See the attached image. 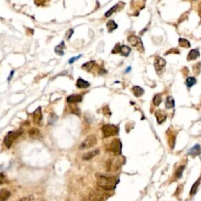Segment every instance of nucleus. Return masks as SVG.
I'll return each instance as SVG.
<instances>
[{
	"label": "nucleus",
	"instance_id": "obj_1",
	"mask_svg": "<svg viewBox=\"0 0 201 201\" xmlns=\"http://www.w3.org/2000/svg\"><path fill=\"white\" fill-rule=\"evenodd\" d=\"M97 186L105 190H112L115 188L117 184L116 177H106L98 176L97 179Z\"/></svg>",
	"mask_w": 201,
	"mask_h": 201
},
{
	"label": "nucleus",
	"instance_id": "obj_2",
	"mask_svg": "<svg viewBox=\"0 0 201 201\" xmlns=\"http://www.w3.org/2000/svg\"><path fill=\"white\" fill-rule=\"evenodd\" d=\"M22 133H23L22 130H17V131L9 132L4 138V144H5L6 146L7 147L8 149H10L13 141H15L19 136H21Z\"/></svg>",
	"mask_w": 201,
	"mask_h": 201
},
{
	"label": "nucleus",
	"instance_id": "obj_3",
	"mask_svg": "<svg viewBox=\"0 0 201 201\" xmlns=\"http://www.w3.org/2000/svg\"><path fill=\"white\" fill-rule=\"evenodd\" d=\"M102 130L104 138H108V137L116 135L119 132V128L116 126L112 125V124L104 125L102 127Z\"/></svg>",
	"mask_w": 201,
	"mask_h": 201
},
{
	"label": "nucleus",
	"instance_id": "obj_4",
	"mask_svg": "<svg viewBox=\"0 0 201 201\" xmlns=\"http://www.w3.org/2000/svg\"><path fill=\"white\" fill-rule=\"evenodd\" d=\"M96 144H97V138H96L95 136L91 134V135L88 136V137L83 141V143H82L81 145H80V146H79V149H90V148L94 147Z\"/></svg>",
	"mask_w": 201,
	"mask_h": 201
},
{
	"label": "nucleus",
	"instance_id": "obj_5",
	"mask_svg": "<svg viewBox=\"0 0 201 201\" xmlns=\"http://www.w3.org/2000/svg\"><path fill=\"white\" fill-rule=\"evenodd\" d=\"M127 40L132 47H135L136 49H138L140 51L143 50V44L139 37L135 36V35H131L128 37Z\"/></svg>",
	"mask_w": 201,
	"mask_h": 201
},
{
	"label": "nucleus",
	"instance_id": "obj_6",
	"mask_svg": "<svg viewBox=\"0 0 201 201\" xmlns=\"http://www.w3.org/2000/svg\"><path fill=\"white\" fill-rule=\"evenodd\" d=\"M109 149L112 152H114L116 155L121 154V151H122V143L120 140L115 139L112 141V143L110 144Z\"/></svg>",
	"mask_w": 201,
	"mask_h": 201
},
{
	"label": "nucleus",
	"instance_id": "obj_7",
	"mask_svg": "<svg viewBox=\"0 0 201 201\" xmlns=\"http://www.w3.org/2000/svg\"><path fill=\"white\" fill-rule=\"evenodd\" d=\"M166 65V61L163 58H160V57H156L154 61V67L156 68V71L157 72H159V71L161 72L162 69Z\"/></svg>",
	"mask_w": 201,
	"mask_h": 201
},
{
	"label": "nucleus",
	"instance_id": "obj_8",
	"mask_svg": "<svg viewBox=\"0 0 201 201\" xmlns=\"http://www.w3.org/2000/svg\"><path fill=\"white\" fill-rule=\"evenodd\" d=\"M90 201H104V198L98 191H91L89 195Z\"/></svg>",
	"mask_w": 201,
	"mask_h": 201
},
{
	"label": "nucleus",
	"instance_id": "obj_9",
	"mask_svg": "<svg viewBox=\"0 0 201 201\" xmlns=\"http://www.w3.org/2000/svg\"><path fill=\"white\" fill-rule=\"evenodd\" d=\"M42 119V111L41 108L39 107L34 112H33V120L35 123H40Z\"/></svg>",
	"mask_w": 201,
	"mask_h": 201
},
{
	"label": "nucleus",
	"instance_id": "obj_10",
	"mask_svg": "<svg viewBox=\"0 0 201 201\" xmlns=\"http://www.w3.org/2000/svg\"><path fill=\"white\" fill-rule=\"evenodd\" d=\"M82 96L79 95V94H72L67 97V102L69 104H75V103H78L82 101Z\"/></svg>",
	"mask_w": 201,
	"mask_h": 201
},
{
	"label": "nucleus",
	"instance_id": "obj_11",
	"mask_svg": "<svg viewBox=\"0 0 201 201\" xmlns=\"http://www.w3.org/2000/svg\"><path fill=\"white\" fill-rule=\"evenodd\" d=\"M155 115H156L158 123H162L167 119V114L163 111H161V110H157Z\"/></svg>",
	"mask_w": 201,
	"mask_h": 201
},
{
	"label": "nucleus",
	"instance_id": "obj_12",
	"mask_svg": "<svg viewBox=\"0 0 201 201\" xmlns=\"http://www.w3.org/2000/svg\"><path fill=\"white\" fill-rule=\"evenodd\" d=\"M99 149H95V150H93V151L88 152H86L83 156V159L84 160H90L92 158H94V156H96L97 155L99 154Z\"/></svg>",
	"mask_w": 201,
	"mask_h": 201
},
{
	"label": "nucleus",
	"instance_id": "obj_13",
	"mask_svg": "<svg viewBox=\"0 0 201 201\" xmlns=\"http://www.w3.org/2000/svg\"><path fill=\"white\" fill-rule=\"evenodd\" d=\"M76 86L78 88H80V89H86L87 87L90 86V83L86 80H84L83 79L79 78L77 79V82H76Z\"/></svg>",
	"mask_w": 201,
	"mask_h": 201
},
{
	"label": "nucleus",
	"instance_id": "obj_14",
	"mask_svg": "<svg viewBox=\"0 0 201 201\" xmlns=\"http://www.w3.org/2000/svg\"><path fill=\"white\" fill-rule=\"evenodd\" d=\"M201 152V147L200 145L196 144L195 145L192 149H190V150L188 151V154L193 156H196L197 155H199Z\"/></svg>",
	"mask_w": 201,
	"mask_h": 201
},
{
	"label": "nucleus",
	"instance_id": "obj_15",
	"mask_svg": "<svg viewBox=\"0 0 201 201\" xmlns=\"http://www.w3.org/2000/svg\"><path fill=\"white\" fill-rule=\"evenodd\" d=\"M10 192L6 190L5 188L1 189L0 190V201H5L10 196Z\"/></svg>",
	"mask_w": 201,
	"mask_h": 201
},
{
	"label": "nucleus",
	"instance_id": "obj_16",
	"mask_svg": "<svg viewBox=\"0 0 201 201\" xmlns=\"http://www.w3.org/2000/svg\"><path fill=\"white\" fill-rule=\"evenodd\" d=\"M64 49H65V42L62 41L60 44L55 47V53L59 56H62V55H64Z\"/></svg>",
	"mask_w": 201,
	"mask_h": 201
},
{
	"label": "nucleus",
	"instance_id": "obj_17",
	"mask_svg": "<svg viewBox=\"0 0 201 201\" xmlns=\"http://www.w3.org/2000/svg\"><path fill=\"white\" fill-rule=\"evenodd\" d=\"M132 91H133L134 96L137 97H141V95H143V94H144V90L138 86H134L133 89H132Z\"/></svg>",
	"mask_w": 201,
	"mask_h": 201
},
{
	"label": "nucleus",
	"instance_id": "obj_18",
	"mask_svg": "<svg viewBox=\"0 0 201 201\" xmlns=\"http://www.w3.org/2000/svg\"><path fill=\"white\" fill-rule=\"evenodd\" d=\"M200 57V52L197 50H190V52L188 53V60H195L197 58Z\"/></svg>",
	"mask_w": 201,
	"mask_h": 201
},
{
	"label": "nucleus",
	"instance_id": "obj_19",
	"mask_svg": "<svg viewBox=\"0 0 201 201\" xmlns=\"http://www.w3.org/2000/svg\"><path fill=\"white\" fill-rule=\"evenodd\" d=\"M120 53H121L124 56V57H127L129 54L131 53V48L126 45H123V46H120Z\"/></svg>",
	"mask_w": 201,
	"mask_h": 201
},
{
	"label": "nucleus",
	"instance_id": "obj_20",
	"mask_svg": "<svg viewBox=\"0 0 201 201\" xmlns=\"http://www.w3.org/2000/svg\"><path fill=\"white\" fill-rule=\"evenodd\" d=\"M166 108L167 109H170V108H173L175 107V100L172 97H167V100H166Z\"/></svg>",
	"mask_w": 201,
	"mask_h": 201
},
{
	"label": "nucleus",
	"instance_id": "obj_21",
	"mask_svg": "<svg viewBox=\"0 0 201 201\" xmlns=\"http://www.w3.org/2000/svg\"><path fill=\"white\" fill-rule=\"evenodd\" d=\"M178 43L181 47H184V48H189L190 47V42H188L187 39H183V38H180L178 39Z\"/></svg>",
	"mask_w": 201,
	"mask_h": 201
},
{
	"label": "nucleus",
	"instance_id": "obj_22",
	"mask_svg": "<svg viewBox=\"0 0 201 201\" xmlns=\"http://www.w3.org/2000/svg\"><path fill=\"white\" fill-rule=\"evenodd\" d=\"M107 28L108 29L109 32H112V31H114L115 29H117V24L115 23L114 21H109L107 23Z\"/></svg>",
	"mask_w": 201,
	"mask_h": 201
},
{
	"label": "nucleus",
	"instance_id": "obj_23",
	"mask_svg": "<svg viewBox=\"0 0 201 201\" xmlns=\"http://www.w3.org/2000/svg\"><path fill=\"white\" fill-rule=\"evenodd\" d=\"M200 179H199L198 181H196V182L194 183L193 186V187H192L190 190V196H194L196 193L197 188H198V186L200 185Z\"/></svg>",
	"mask_w": 201,
	"mask_h": 201
},
{
	"label": "nucleus",
	"instance_id": "obj_24",
	"mask_svg": "<svg viewBox=\"0 0 201 201\" xmlns=\"http://www.w3.org/2000/svg\"><path fill=\"white\" fill-rule=\"evenodd\" d=\"M186 85H187V86L191 87V86H193V85H195V84L196 83V79L194 78V77H188V78H187V79H186Z\"/></svg>",
	"mask_w": 201,
	"mask_h": 201
},
{
	"label": "nucleus",
	"instance_id": "obj_25",
	"mask_svg": "<svg viewBox=\"0 0 201 201\" xmlns=\"http://www.w3.org/2000/svg\"><path fill=\"white\" fill-rule=\"evenodd\" d=\"M162 102V97H161V95L160 94H156L153 97V104L156 106H158L159 105V104Z\"/></svg>",
	"mask_w": 201,
	"mask_h": 201
},
{
	"label": "nucleus",
	"instance_id": "obj_26",
	"mask_svg": "<svg viewBox=\"0 0 201 201\" xmlns=\"http://www.w3.org/2000/svg\"><path fill=\"white\" fill-rule=\"evenodd\" d=\"M29 135H30V137H31V138H35V137H37V136L39 135V131L37 128L34 127V128H31V129L29 130Z\"/></svg>",
	"mask_w": 201,
	"mask_h": 201
},
{
	"label": "nucleus",
	"instance_id": "obj_27",
	"mask_svg": "<svg viewBox=\"0 0 201 201\" xmlns=\"http://www.w3.org/2000/svg\"><path fill=\"white\" fill-rule=\"evenodd\" d=\"M94 64H95L94 61H90V62H87V63H86V64H84L82 66V68L86 71H90L92 68H93V66L94 65Z\"/></svg>",
	"mask_w": 201,
	"mask_h": 201
},
{
	"label": "nucleus",
	"instance_id": "obj_28",
	"mask_svg": "<svg viewBox=\"0 0 201 201\" xmlns=\"http://www.w3.org/2000/svg\"><path fill=\"white\" fill-rule=\"evenodd\" d=\"M184 169H185V167H184V166H181V167L178 168V170L176 171L175 178H177V179H178V178H180L181 177H182L183 171H184Z\"/></svg>",
	"mask_w": 201,
	"mask_h": 201
},
{
	"label": "nucleus",
	"instance_id": "obj_29",
	"mask_svg": "<svg viewBox=\"0 0 201 201\" xmlns=\"http://www.w3.org/2000/svg\"><path fill=\"white\" fill-rule=\"evenodd\" d=\"M168 143H169V145H170V146L171 147V149H174V147H175V135H173V134H170V138H168Z\"/></svg>",
	"mask_w": 201,
	"mask_h": 201
},
{
	"label": "nucleus",
	"instance_id": "obj_30",
	"mask_svg": "<svg viewBox=\"0 0 201 201\" xmlns=\"http://www.w3.org/2000/svg\"><path fill=\"white\" fill-rule=\"evenodd\" d=\"M117 7H118V6L115 5V6H113L112 8H111L109 10L107 11V12L105 13V17H109V16L112 15V13H114V12H115V11L117 10Z\"/></svg>",
	"mask_w": 201,
	"mask_h": 201
},
{
	"label": "nucleus",
	"instance_id": "obj_31",
	"mask_svg": "<svg viewBox=\"0 0 201 201\" xmlns=\"http://www.w3.org/2000/svg\"><path fill=\"white\" fill-rule=\"evenodd\" d=\"M70 108H71L72 112H73V113H75V114H79V109L76 105H75V104H72H72H71Z\"/></svg>",
	"mask_w": 201,
	"mask_h": 201
},
{
	"label": "nucleus",
	"instance_id": "obj_32",
	"mask_svg": "<svg viewBox=\"0 0 201 201\" xmlns=\"http://www.w3.org/2000/svg\"><path fill=\"white\" fill-rule=\"evenodd\" d=\"M33 196H27V197H22L21 199L18 200L17 201H33Z\"/></svg>",
	"mask_w": 201,
	"mask_h": 201
},
{
	"label": "nucleus",
	"instance_id": "obj_33",
	"mask_svg": "<svg viewBox=\"0 0 201 201\" xmlns=\"http://www.w3.org/2000/svg\"><path fill=\"white\" fill-rule=\"evenodd\" d=\"M120 45L116 44L115 45V48L112 50V54H118V53H120Z\"/></svg>",
	"mask_w": 201,
	"mask_h": 201
},
{
	"label": "nucleus",
	"instance_id": "obj_34",
	"mask_svg": "<svg viewBox=\"0 0 201 201\" xmlns=\"http://www.w3.org/2000/svg\"><path fill=\"white\" fill-rule=\"evenodd\" d=\"M80 57H81V55H79V56H77V57H76V58H71L70 60H69V61H68V63H69V64H72L74 61H76V60H78L79 58H80Z\"/></svg>",
	"mask_w": 201,
	"mask_h": 201
},
{
	"label": "nucleus",
	"instance_id": "obj_35",
	"mask_svg": "<svg viewBox=\"0 0 201 201\" xmlns=\"http://www.w3.org/2000/svg\"><path fill=\"white\" fill-rule=\"evenodd\" d=\"M4 179H5V177H4V175L2 174V173H0V185L2 184V183L3 182V181H4Z\"/></svg>",
	"mask_w": 201,
	"mask_h": 201
},
{
	"label": "nucleus",
	"instance_id": "obj_36",
	"mask_svg": "<svg viewBox=\"0 0 201 201\" xmlns=\"http://www.w3.org/2000/svg\"><path fill=\"white\" fill-rule=\"evenodd\" d=\"M198 14L201 17V3H200V4H199V6H198Z\"/></svg>",
	"mask_w": 201,
	"mask_h": 201
},
{
	"label": "nucleus",
	"instance_id": "obj_37",
	"mask_svg": "<svg viewBox=\"0 0 201 201\" xmlns=\"http://www.w3.org/2000/svg\"><path fill=\"white\" fill-rule=\"evenodd\" d=\"M13 74H14V71H11L10 75V76H9V78H8V81H10V79H11V78L13 77Z\"/></svg>",
	"mask_w": 201,
	"mask_h": 201
}]
</instances>
